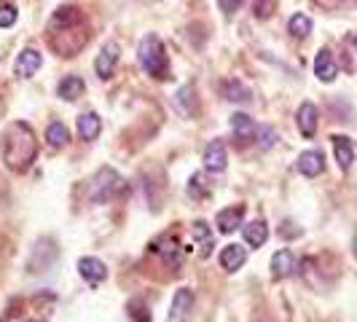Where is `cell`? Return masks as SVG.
I'll use <instances>...</instances> for the list:
<instances>
[{"mask_svg":"<svg viewBox=\"0 0 357 322\" xmlns=\"http://www.w3.org/2000/svg\"><path fill=\"white\" fill-rule=\"evenodd\" d=\"M49 43L59 56H75L89 43L84 14L75 6H59L49 22Z\"/></svg>","mask_w":357,"mask_h":322,"instance_id":"obj_1","label":"cell"},{"mask_svg":"<svg viewBox=\"0 0 357 322\" xmlns=\"http://www.w3.org/2000/svg\"><path fill=\"white\" fill-rule=\"evenodd\" d=\"M0 156L11 172H27L38 156V137L24 121H14L6 126L0 137Z\"/></svg>","mask_w":357,"mask_h":322,"instance_id":"obj_2","label":"cell"},{"mask_svg":"<svg viewBox=\"0 0 357 322\" xmlns=\"http://www.w3.org/2000/svg\"><path fill=\"white\" fill-rule=\"evenodd\" d=\"M137 59H140L143 70L148 75H153L156 81L169 78V59H167V52H164V43L159 40V36H145L140 40Z\"/></svg>","mask_w":357,"mask_h":322,"instance_id":"obj_3","label":"cell"},{"mask_svg":"<svg viewBox=\"0 0 357 322\" xmlns=\"http://www.w3.org/2000/svg\"><path fill=\"white\" fill-rule=\"evenodd\" d=\"M126 191L124 178L113 169V167H102L89 183V199L94 204H105V201H113L119 199Z\"/></svg>","mask_w":357,"mask_h":322,"instance_id":"obj_4","label":"cell"},{"mask_svg":"<svg viewBox=\"0 0 357 322\" xmlns=\"http://www.w3.org/2000/svg\"><path fill=\"white\" fill-rule=\"evenodd\" d=\"M151 252L159 255L161 261H164L169 268H175V271L183 266V250H180V245L175 236H159L156 242H151Z\"/></svg>","mask_w":357,"mask_h":322,"instance_id":"obj_5","label":"cell"},{"mask_svg":"<svg viewBox=\"0 0 357 322\" xmlns=\"http://www.w3.org/2000/svg\"><path fill=\"white\" fill-rule=\"evenodd\" d=\"M119 43H113V40H107L105 46H102V52L97 54V59H94V70H97V75L105 81V78H110L113 72H116V65H119Z\"/></svg>","mask_w":357,"mask_h":322,"instance_id":"obj_6","label":"cell"},{"mask_svg":"<svg viewBox=\"0 0 357 322\" xmlns=\"http://www.w3.org/2000/svg\"><path fill=\"white\" fill-rule=\"evenodd\" d=\"M191 309H194V293H191L188 287H180L178 293H175V298H172L167 322H188Z\"/></svg>","mask_w":357,"mask_h":322,"instance_id":"obj_7","label":"cell"},{"mask_svg":"<svg viewBox=\"0 0 357 322\" xmlns=\"http://www.w3.org/2000/svg\"><path fill=\"white\" fill-rule=\"evenodd\" d=\"M296 268H298V261H296V255L290 250L274 252V258H271V277H274V279H287V277H293Z\"/></svg>","mask_w":357,"mask_h":322,"instance_id":"obj_8","label":"cell"},{"mask_svg":"<svg viewBox=\"0 0 357 322\" xmlns=\"http://www.w3.org/2000/svg\"><path fill=\"white\" fill-rule=\"evenodd\" d=\"M296 121H298V132L304 135L306 140H309V137H314V132H317V121H320V113H317L314 102H304V105L298 107Z\"/></svg>","mask_w":357,"mask_h":322,"instance_id":"obj_9","label":"cell"},{"mask_svg":"<svg viewBox=\"0 0 357 322\" xmlns=\"http://www.w3.org/2000/svg\"><path fill=\"white\" fill-rule=\"evenodd\" d=\"M242 220H245V207L236 204V207L220 210L215 223H218V231L220 233H231V231H236V229H242Z\"/></svg>","mask_w":357,"mask_h":322,"instance_id":"obj_10","label":"cell"},{"mask_svg":"<svg viewBox=\"0 0 357 322\" xmlns=\"http://www.w3.org/2000/svg\"><path fill=\"white\" fill-rule=\"evenodd\" d=\"M229 164V156H226V145L223 140H213V143L204 148V167L210 172H223Z\"/></svg>","mask_w":357,"mask_h":322,"instance_id":"obj_11","label":"cell"},{"mask_svg":"<svg viewBox=\"0 0 357 322\" xmlns=\"http://www.w3.org/2000/svg\"><path fill=\"white\" fill-rule=\"evenodd\" d=\"M231 132H234V137H236V143L248 145V143H252V137H255L258 129H255V121H252L250 116H245V113H234Z\"/></svg>","mask_w":357,"mask_h":322,"instance_id":"obj_12","label":"cell"},{"mask_svg":"<svg viewBox=\"0 0 357 322\" xmlns=\"http://www.w3.org/2000/svg\"><path fill=\"white\" fill-rule=\"evenodd\" d=\"M314 75L320 78L322 84H331V81L339 75V65H336L333 54L328 52V49H322V52L314 56Z\"/></svg>","mask_w":357,"mask_h":322,"instance_id":"obj_13","label":"cell"},{"mask_svg":"<svg viewBox=\"0 0 357 322\" xmlns=\"http://www.w3.org/2000/svg\"><path fill=\"white\" fill-rule=\"evenodd\" d=\"M296 167H298V172L304 178H317V175H322V169H325V156H322L320 151H304L298 156Z\"/></svg>","mask_w":357,"mask_h":322,"instance_id":"obj_14","label":"cell"},{"mask_svg":"<svg viewBox=\"0 0 357 322\" xmlns=\"http://www.w3.org/2000/svg\"><path fill=\"white\" fill-rule=\"evenodd\" d=\"M40 52L36 49H24V52L17 56V65H14V70H17L19 78H33L38 70H40Z\"/></svg>","mask_w":357,"mask_h":322,"instance_id":"obj_15","label":"cell"},{"mask_svg":"<svg viewBox=\"0 0 357 322\" xmlns=\"http://www.w3.org/2000/svg\"><path fill=\"white\" fill-rule=\"evenodd\" d=\"M78 271H81V277H84L86 282H91V285H100L107 277V268L100 258H81V261H78Z\"/></svg>","mask_w":357,"mask_h":322,"instance_id":"obj_16","label":"cell"},{"mask_svg":"<svg viewBox=\"0 0 357 322\" xmlns=\"http://www.w3.org/2000/svg\"><path fill=\"white\" fill-rule=\"evenodd\" d=\"M191 239L199 245V255L202 258H207L215 247V236H213V229L204 223V220H197L194 226H191Z\"/></svg>","mask_w":357,"mask_h":322,"instance_id":"obj_17","label":"cell"},{"mask_svg":"<svg viewBox=\"0 0 357 322\" xmlns=\"http://www.w3.org/2000/svg\"><path fill=\"white\" fill-rule=\"evenodd\" d=\"M245 261H248V250L242 247V245H226L223 250H220V266L226 268V271H239V268L245 266Z\"/></svg>","mask_w":357,"mask_h":322,"instance_id":"obj_18","label":"cell"},{"mask_svg":"<svg viewBox=\"0 0 357 322\" xmlns=\"http://www.w3.org/2000/svg\"><path fill=\"white\" fill-rule=\"evenodd\" d=\"M100 132H102V118L97 116V113H81L78 116V137L81 140H97L100 137Z\"/></svg>","mask_w":357,"mask_h":322,"instance_id":"obj_19","label":"cell"},{"mask_svg":"<svg viewBox=\"0 0 357 322\" xmlns=\"http://www.w3.org/2000/svg\"><path fill=\"white\" fill-rule=\"evenodd\" d=\"M333 153H336L339 167L347 172V169L352 167V161H355V145H352V140H349V137L336 135V137H333Z\"/></svg>","mask_w":357,"mask_h":322,"instance_id":"obj_20","label":"cell"},{"mask_svg":"<svg viewBox=\"0 0 357 322\" xmlns=\"http://www.w3.org/2000/svg\"><path fill=\"white\" fill-rule=\"evenodd\" d=\"M242 233H245V242L250 247H264L268 239V226L264 220H252V223H245L242 226Z\"/></svg>","mask_w":357,"mask_h":322,"instance_id":"obj_21","label":"cell"},{"mask_svg":"<svg viewBox=\"0 0 357 322\" xmlns=\"http://www.w3.org/2000/svg\"><path fill=\"white\" fill-rule=\"evenodd\" d=\"M56 94H59L62 100H68V102H75V100L84 94V81H81L78 75H68V78H62V81H59Z\"/></svg>","mask_w":357,"mask_h":322,"instance_id":"obj_22","label":"cell"},{"mask_svg":"<svg viewBox=\"0 0 357 322\" xmlns=\"http://www.w3.org/2000/svg\"><path fill=\"white\" fill-rule=\"evenodd\" d=\"M287 33L293 38H306L312 33V19L306 17V14H293V17L287 19Z\"/></svg>","mask_w":357,"mask_h":322,"instance_id":"obj_23","label":"cell"},{"mask_svg":"<svg viewBox=\"0 0 357 322\" xmlns=\"http://www.w3.org/2000/svg\"><path fill=\"white\" fill-rule=\"evenodd\" d=\"M46 140H49L52 148H65L68 140H70V132H68V126L65 124L54 121V124H49V129H46Z\"/></svg>","mask_w":357,"mask_h":322,"instance_id":"obj_24","label":"cell"},{"mask_svg":"<svg viewBox=\"0 0 357 322\" xmlns=\"http://www.w3.org/2000/svg\"><path fill=\"white\" fill-rule=\"evenodd\" d=\"M188 194H191L194 199H207V197H210V183L204 180V175H202V172L191 175V180H188Z\"/></svg>","mask_w":357,"mask_h":322,"instance_id":"obj_25","label":"cell"},{"mask_svg":"<svg viewBox=\"0 0 357 322\" xmlns=\"http://www.w3.org/2000/svg\"><path fill=\"white\" fill-rule=\"evenodd\" d=\"M226 100H231V102H248L250 100V89L242 86V81H229L226 84Z\"/></svg>","mask_w":357,"mask_h":322,"instance_id":"obj_26","label":"cell"},{"mask_svg":"<svg viewBox=\"0 0 357 322\" xmlns=\"http://www.w3.org/2000/svg\"><path fill=\"white\" fill-rule=\"evenodd\" d=\"M277 11V0H252V14L258 19H268Z\"/></svg>","mask_w":357,"mask_h":322,"instance_id":"obj_27","label":"cell"},{"mask_svg":"<svg viewBox=\"0 0 357 322\" xmlns=\"http://www.w3.org/2000/svg\"><path fill=\"white\" fill-rule=\"evenodd\" d=\"M129 309H132V317H135L137 322H151V312L145 309L143 301H132V304H129Z\"/></svg>","mask_w":357,"mask_h":322,"instance_id":"obj_28","label":"cell"},{"mask_svg":"<svg viewBox=\"0 0 357 322\" xmlns=\"http://www.w3.org/2000/svg\"><path fill=\"white\" fill-rule=\"evenodd\" d=\"M17 22V8L14 6H0V27H11Z\"/></svg>","mask_w":357,"mask_h":322,"instance_id":"obj_29","label":"cell"},{"mask_svg":"<svg viewBox=\"0 0 357 322\" xmlns=\"http://www.w3.org/2000/svg\"><path fill=\"white\" fill-rule=\"evenodd\" d=\"M242 3H245V0H218V8H220L223 14H234V11L242 8Z\"/></svg>","mask_w":357,"mask_h":322,"instance_id":"obj_30","label":"cell"},{"mask_svg":"<svg viewBox=\"0 0 357 322\" xmlns=\"http://www.w3.org/2000/svg\"><path fill=\"white\" fill-rule=\"evenodd\" d=\"M274 140H277L274 129H271V126H264V129H261V148H271Z\"/></svg>","mask_w":357,"mask_h":322,"instance_id":"obj_31","label":"cell"},{"mask_svg":"<svg viewBox=\"0 0 357 322\" xmlns=\"http://www.w3.org/2000/svg\"><path fill=\"white\" fill-rule=\"evenodd\" d=\"M352 250H355V258H357V233H355V242H352Z\"/></svg>","mask_w":357,"mask_h":322,"instance_id":"obj_32","label":"cell"},{"mask_svg":"<svg viewBox=\"0 0 357 322\" xmlns=\"http://www.w3.org/2000/svg\"><path fill=\"white\" fill-rule=\"evenodd\" d=\"M355 49H357V36H355Z\"/></svg>","mask_w":357,"mask_h":322,"instance_id":"obj_33","label":"cell"},{"mask_svg":"<svg viewBox=\"0 0 357 322\" xmlns=\"http://www.w3.org/2000/svg\"><path fill=\"white\" fill-rule=\"evenodd\" d=\"M30 322H40V320H30Z\"/></svg>","mask_w":357,"mask_h":322,"instance_id":"obj_34","label":"cell"}]
</instances>
